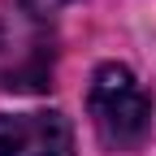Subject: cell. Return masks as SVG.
I'll return each instance as SVG.
<instances>
[{"label": "cell", "instance_id": "1", "mask_svg": "<svg viewBox=\"0 0 156 156\" xmlns=\"http://www.w3.org/2000/svg\"><path fill=\"white\" fill-rule=\"evenodd\" d=\"M87 113H91L95 134L108 147L126 152V147H139L147 139L152 95L134 83V74L126 65H100L87 87Z\"/></svg>", "mask_w": 156, "mask_h": 156}, {"label": "cell", "instance_id": "3", "mask_svg": "<svg viewBox=\"0 0 156 156\" xmlns=\"http://www.w3.org/2000/svg\"><path fill=\"white\" fill-rule=\"evenodd\" d=\"M22 5H26L30 13H39V17H44V13H56L61 5H69V0H22Z\"/></svg>", "mask_w": 156, "mask_h": 156}, {"label": "cell", "instance_id": "2", "mask_svg": "<svg viewBox=\"0 0 156 156\" xmlns=\"http://www.w3.org/2000/svg\"><path fill=\"white\" fill-rule=\"evenodd\" d=\"M0 156H74V126L65 113H0Z\"/></svg>", "mask_w": 156, "mask_h": 156}]
</instances>
